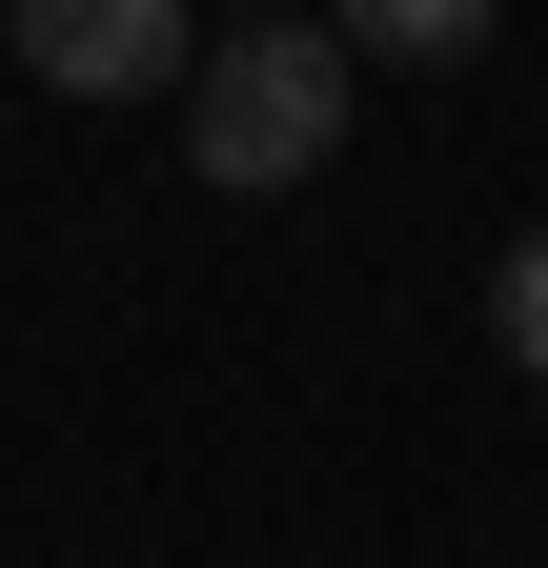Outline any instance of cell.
Masks as SVG:
<instances>
[{
	"instance_id": "cell-1",
	"label": "cell",
	"mask_w": 548,
	"mask_h": 568,
	"mask_svg": "<svg viewBox=\"0 0 548 568\" xmlns=\"http://www.w3.org/2000/svg\"><path fill=\"white\" fill-rule=\"evenodd\" d=\"M346 102H366V61L325 41V21H244V41L183 61V163L224 183V203H285V183L346 163Z\"/></svg>"
},
{
	"instance_id": "cell-2",
	"label": "cell",
	"mask_w": 548,
	"mask_h": 568,
	"mask_svg": "<svg viewBox=\"0 0 548 568\" xmlns=\"http://www.w3.org/2000/svg\"><path fill=\"white\" fill-rule=\"evenodd\" d=\"M0 41H21L61 102H163L183 82V0H0Z\"/></svg>"
},
{
	"instance_id": "cell-3",
	"label": "cell",
	"mask_w": 548,
	"mask_h": 568,
	"mask_svg": "<svg viewBox=\"0 0 548 568\" xmlns=\"http://www.w3.org/2000/svg\"><path fill=\"white\" fill-rule=\"evenodd\" d=\"M508 0H325V41L346 61H406V82H447V61H488Z\"/></svg>"
},
{
	"instance_id": "cell-4",
	"label": "cell",
	"mask_w": 548,
	"mask_h": 568,
	"mask_svg": "<svg viewBox=\"0 0 548 568\" xmlns=\"http://www.w3.org/2000/svg\"><path fill=\"white\" fill-rule=\"evenodd\" d=\"M488 345H508V366H528V386H548V224H528V244H508V264H488Z\"/></svg>"
},
{
	"instance_id": "cell-5",
	"label": "cell",
	"mask_w": 548,
	"mask_h": 568,
	"mask_svg": "<svg viewBox=\"0 0 548 568\" xmlns=\"http://www.w3.org/2000/svg\"><path fill=\"white\" fill-rule=\"evenodd\" d=\"M244 21H305V0H244Z\"/></svg>"
}]
</instances>
